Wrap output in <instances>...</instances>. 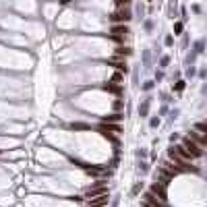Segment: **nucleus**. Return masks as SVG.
Here are the masks:
<instances>
[{"label":"nucleus","instance_id":"nucleus-3","mask_svg":"<svg viewBox=\"0 0 207 207\" xmlns=\"http://www.w3.org/2000/svg\"><path fill=\"white\" fill-rule=\"evenodd\" d=\"M110 19H112L114 23H127V21H131V11H128V8H118Z\"/></svg>","mask_w":207,"mask_h":207},{"label":"nucleus","instance_id":"nucleus-12","mask_svg":"<svg viewBox=\"0 0 207 207\" xmlns=\"http://www.w3.org/2000/svg\"><path fill=\"white\" fill-rule=\"evenodd\" d=\"M116 56H131V48H124V46H120V48H116Z\"/></svg>","mask_w":207,"mask_h":207},{"label":"nucleus","instance_id":"nucleus-1","mask_svg":"<svg viewBox=\"0 0 207 207\" xmlns=\"http://www.w3.org/2000/svg\"><path fill=\"white\" fill-rule=\"evenodd\" d=\"M180 145H182V147L188 151L193 158H201V155H203V149H201V145H199V143H195V141H193L191 137L182 139V143H180Z\"/></svg>","mask_w":207,"mask_h":207},{"label":"nucleus","instance_id":"nucleus-9","mask_svg":"<svg viewBox=\"0 0 207 207\" xmlns=\"http://www.w3.org/2000/svg\"><path fill=\"white\" fill-rule=\"evenodd\" d=\"M145 203H147V205H151V207H161V205H164V201H161V199H158V197L153 195L151 191L145 195Z\"/></svg>","mask_w":207,"mask_h":207},{"label":"nucleus","instance_id":"nucleus-4","mask_svg":"<svg viewBox=\"0 0 207 207\" xmlns=\"http://www.w3.org/2000/svg\"><path fill=\"white\" fill-rule=\"evenodd\" d=\"M108 193V186L106 184H97V186H93V188H89L87 193H85V197L87 199H93V197H102Z\"/></svg>","mask_w":207,"mask_h":207},{"label":"nucleus","instance_id":"nucleus-13","mask_svg":"<svg viewBox=\"0 0 207 207\" xmlns=\"http://www.w3.org/2000/svg\"><path fill=\"white\" fill-rule=\"evenodd\" d=\"M106 89H108V91H112V93H120V91H122L120 83H116V85H106Z\"/></svg>","mask_w":207,"mask_h":207},{"label":"nucleus","instance_id":"nucleus-2","mask_svg":"<svg viewBox=\"0 0 207 207\" xmlns=\"http://www.w3.org/2000/svg\"><path fill=\"white\" fill-rule=\"evenodd\" d=\"M97 131L102 133L104 137L114 139V135H112V133H120V127H118V124H112V122H104V124H100V127H97Z\"/></svg>","mask_w":207,"mask_h":207},{"label":"nucleus","instance_id":"nucleus-17","mask_svg":"<svg viewBox=\"0 0 207 207\" xmlns=\"http://www.w3.org/2000/svg\"><path fill=\"white\" fill-rule=\"evenodd\" d=\"M174 31H176V33H180V31H182V23H176V25H174Z\"/></svg>","mask_w":207,"mask_h":207},{"label":"nucleus","instance_id":"nucleus-6","mask_svg":"<svg viewBox=\"0 0 207 207\" xmlns=\"http://www.w3.org/2000/svg\"><path fill=\"white\" fill-rule=\"evenodd\" d=\"M164 186H166V184H161V182H155L153 184V186H151V193H153V195L158 197V199H161V201H166V188H164Z\"/></svg>","mask_w":207,"mask_h":207},{"label":"nucleus","instance_id":"nucleus-18","mask_svg":"<svg viewBox=\"0 0 207 207\" xmlns=\"http://www.w3.org/2000/svg\"><path fill=\"white\" fill-rule=\"evenodd\" d=\"M141 207H151V205H147V203H145V201H143V205H141Z\"/></svg>","mask_w":207,"mask_h":207},{"label":"nucleus","instance_id":"nucleus-7","mask_svg":"<svg viewBox=\"0 0 207 207\" xmlns=\"http://www.w3.org/2000/svg\"><path fill=\"white\" fill-rule=\"evenodd\" d=\"M108 205V193L102 197H93V199H89V207H106Z\"/></svg>","mask_w":207,"mask_h":207},{"label":"nucleus","instance_id":"nucleus-16","mask_svg":"<svg viewBox=\"0 0 207 207\" xmlns=\"http://www.w3.org/2000/svg\"><path fill=\"white\" fill-rule=\"evenodd\" d=\"M122 81V75L120 73H114V77H112V83H120Z\"/></svg>","mask_w":207,"mask_h":207},{"label":"nucleus","instance_id":"nucleus-15","mask_svg":"<svg viewBox=\"0 0 207 207\" xmlns=\"http://www.w3.org/2000/svg\"><path fill=\"white\" fill-rule=\"evenodd\" d=\"M128 2H131V0H116V6H118V8H124V6H128Z\"/></svg>","mask_w":207,"mask_h":207},{"label":"nucleus","instance_id":"nucleus-14","mask_svg":"<svg viewBox=\"0 0 207 207\" xmlns=\"http://www.w3.org/2000/svg\"><path fill=\"white\" fill-rule=\"evenodd\" d=\"M195 128L199 131V133H203V135H207V122H197Z\"/></svg>","mask_w":207,"mask_h":207},{"label":"nucleus","instance_id":"nucleus-10","mask_svg":"<svg viewBox=\"0 0 207 207\" xmlns=\"http://www.w3.org/2000/svg\"><path fill=\"white\" fill-rule=\"evenodd\" d=\"M112 33H114V35H127L128 33V27L124 23H122V25H114V27H112Z\"/></svg>","mask_w":207,"mask_h":207},{"label":"nucleus","instance_id":"nucleus-11","mask_svg":"<svg viewBox=\"0 0 207 207\" xmlns=\"http://www.w3.org/2000/svg\"><path fill=\"white\" fill-rule=\"evenodd\" d=\"M122 118H124V116H122V114H118V112H116V114H110V116H106V120H104V122H112V124H116V122H120Z\"/></svg>","mask_w":207,"mask_h":207},{"label":"nucleus","instance_id":"nucleus-5","mask_svg":"<svg viewBox=\"0 0 207 207\" xmlns=\"http://www.w3.org/2000/svg\"><path fill=\"white\" fill-rule=\"evenodd\" d=\"M188 137L193 139V141H195V143H199V145H201V147H207V135H203V133H199V131H191V133H188Z\"/></svg>","mask_w":207,"mask_h":207},{"label":"nucleus","instance_id":"nucleus-8","mask_svg":"<svg viewBox=\"0 0 207 207\" xmlns=\"http://www.w3.org/2000/svg\"><path fill=\"white\" fill-rule=\"evenodd\" d=\"M108 62H110V64H112L114 69L124 70V73H127V62H124V58H122V56H114V58H110Z\"/></svg>","mask_w":207,"mask_h":207}]
</instances>
